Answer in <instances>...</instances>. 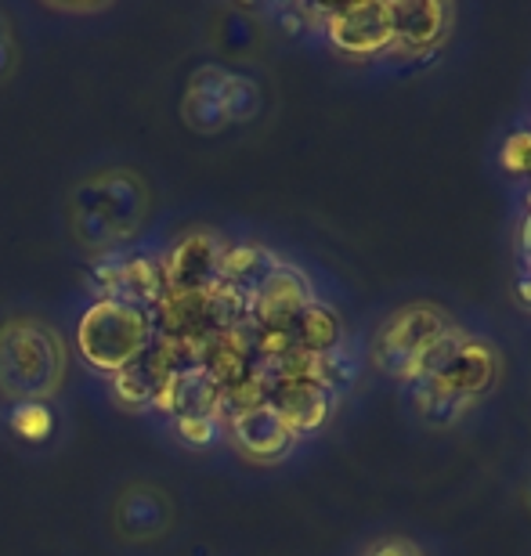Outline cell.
<instances>
[{
	"label": "cell",
	"instance_id": "6da1fadb",
	"mask_svg": "<svg viewBox=\"0 0 531 556\" xmlns=\"http://www.w3.org/2000/svg\"><path fill=\"white\" fill-rule=\"evenodd\" d=\"M149 217V188L135 170H105L76 185L69 225L80 247L105 253L138 236Z\"/></svg>",
	"mask_w": 531,
	"mask_h": 556
},
{
	"label": "cell",
	"instance_id": "7a4b0ae2",
	"mask_svg": "<svg viewBox=\"0 0 531 556\" xmlns=\"http://www.w3.org/2000/svg\"><path fill=\"white\" fill-rule=\"evenodd\" d=\"M65 380V348L37 318L0 326V391L18 402H48Z\"/></svg>",
	"mask_w": 531,
	"mask_h": 556
},
{
	"label": "cell",
	"instance_id": "3957f363",
	"mask_svg": "<svg viewBox=\"0 0 531 556\" xmlns=\"http://www.w3.org/2000/svg\"><path fill=\"white\" fill-rule=\"evenodd\" d=\"M156 340L149 311H138L119 300H94L76 321V348L91 369L116 376Z\"/></svg>",
	"mask_w": 531,
	"mask_h": 556
},
{
	"label": "cell",
	"instance_id": "277c9868",
	"mask_svg": "<svg viewBox=\"0 0 531 556\" xmlns=\"http://www.w3.org/2000/svg\"><path fill=\"white\" fill-rule=\"evenodd\" d=\"M456 329L452 318L434 304H408L402 311H394L383 321V329L372 340V362L376 369L391 380H402L413 387L416 380H423L427 362L434 358L438 343Z\"/></svg>",
	"mask_w": 531,
	"mask_h": 556
},
{
	"label": "cell",
	"instance_id": "5b68a950",
	"mask_svg": "<svg viewBox=\"0 0 531 556\" xmlns=\"http://www.w3.org/2000/svg\"><path fill=\"white\" fill-rule=\"evenodd\" d=\"M500 376V354L489 340L470 337L463 329H452L445 340L438 343L434 358L427 362L423 380L434 391L456 397V402H473L481 397ZM419 383V380H416Z\"/></svg>",
	"mask_w": 531,
	"mask_h": 556
},
{
	"label": "cell",
	"instance_id": "8992f818",
	"mask_svg": "<svg viewBox=\"0 0 531 556\" xmlns=\"http://www.w3.org/2000/svg\"><path fill=\"white\" fill-rule=\"evenodd\" d=\"M323 29L329 43H333L340 54H351V59H376V54L394 51L391 4H380V0L329 8Z\"/></svg>",
	"mask_w": 531,
	"mask_h": 556
},
{
	"label": "cell",
	"instance_id": "52a82bcc",
	"mask_svg": "<svg viewBox=\"0 0 531 556\" xmlns=\"http://www.w3.org/2000/svg\"><path fill=\"white\" fill-rule=\"evenodd\" d=\"M94 286L102 300H119L138 311H152L167 293L163 278V261L152 257H127V261H105L94 268Z\"/></svg>",
	"mask_w": 531,
	"mask_h": 556
},
{
	"label": "cell",
	"instance_id": "ba28073f",
	"mask_svg": "<svg viewBox=\"0 0 531 556\" xmlns=\"http://www.w3.org/2000/svg\"><path fill=\"white\" fill-rule=\"evenodd\" d=\"M312 282L290 268V264H275L264 275V282L250 293V326H275V329H290L296 315L312 304Z\"/></svg>",
	"mask_w": 531,
	"mask_h": 556
},
{
	"label": "cell",
	"instance_id": "9c48e42d",
	"mask_svg": "<svg viewBox=\"0 0 531 556\" xmlns=\"http://www.w3.org/2000/svg\"><path fill=\"white\" fill-rule=\"evenodd\" d=\"M220 257L225 242L214 231H192L185 236L163 261V278L170 293H203L220 282Z\"/></svg>",
	"mask_w": 531,
	"mask_h": 556
},
{
	"label": "cell",
	"instance_id": "30bf717a",
	"mask_svg": "<svg viewBox=\"0 0 531 556\" xmlns=\"http://www.w3.org/2000/svg\"><path fill=\"white\" fill-rule=\"evenodd\" d=\"M268 405L293 430V438H301V433H315L326 427V419L333 416L337 394H329L315 380H271Z\"/></svg>",
	"mask_w": 531,
	"mask_h": 556
},
{
	"label": "cell",
	"instance_id": "8fae6325",
	"mask_svg": "<svg viewBox=\"0 0 531 556\" xmlns=\"http://www.w3.org/2000/svg\"><path fill=\"white\" fill-rule=\"evenodd\" d=\"M225 427L231 433V441H236V448L253 463H279L290 455L293 441H296L293 430L275 416V408L268 402L231 416Z\"/></svg>",
	"mask_w": 531,
	"mask_h": 556
},
{
	"label": "cell",
	"instance_id": "7c38bea8",
	"mask_svg": "<svg viewBox=\"0 0 531 556\" xmlns=\"http://www.w3.org/2000/svg\"><path fill=\"white\" fill-rule=\"evenodd\" d=\"M452 8L441 0H394L391 26H394V51L423 54L438 48L448 33Z\"/></svg>",
	"mask_w": 531,
	"mask_h": 556
},
{
	"label": "cell",
	"instance_id": "4fadbf2b",
	"mask_svg": "<svg viewBox=\"0 0 531 556\" xmlns=\"http://www.w3.org/2000/svg\"><path fill=\"white\" fill-rule=\"evenodd\" d=\"M217 405H220V387L210 380L206 369H181L170 376L152 408L181 419V416H217Z\"/></svg>",
	"mask_w": 531,
	"mask_h": 556
},
{
	"label": "cell",
	"instance_id": "5bb4252c",
	"mask_svg": "<svg viewBox=\"0 0 531 556\" xmlns=\"http://www.w3.org/2000/svg\"><path fill=\"white\" fill-rule=\"evenodd\" d=\"M225 76H228L225 70L206 65V70H199L192 80H188L181 116L199 135H214V130L225 127V113H220V84H225Z\"/></svg>",
	"mask_w": 531,
	"mask_h": 556
},
{
	"label": "cell",
	"instance_id": "9a60e30c",
	"mask_svg": "<svg viewBox=\"0 0 531 556\" xmlns=\"http://www.w3.org/2000/svg\"><path fill=\"white\" fill-rule=\"evenodd\" d=\"M293 343L296 351H307V354H326V351H337L340 340H344V321L329 304L323 300H312L301 315L293 321Z\"/></svg>",
	"mask_w": 531,
	"mask_h": 556
},
{
	"label": "cell",
	"instance_id": "2e32d148",
	"mask_svg": "<svg viewBox=\"0 0 531 556\" xmlns=\"http://www.w3.org/2000/svg\"><path fill=\"white\" fill-rule=\"evenodd\" d=\"M275 264L279 261L261 247H225V257H220V282L250 296Z\"/></svg>",
	"mask_w": 531,
	"mask_h": 556
},
{
	"label": "cell",
	"instance_id": "e0dca14e",
	"mask_svg": "<svg viewBox=\"0 0 531 556\" xmlns=\"http://www.w3.org/2000/svg\"><path fill=\"white\" fill-rule=\"evenodd\" d=\"M257 109H261V87L250 76L228 73L225 84H220V113H225V124H246V119L257 116Z\"/></svg>",
	"mask_w": 531,
	"mask_h": 556
},
{
	"label": "cell",
	"instance_id": "ac0fdd59",
	"mask_svg": "<svg viewBox=\"0 0 531 556\" xmlns=\"http://www.w3.org/2000/svg\"><path fill=\"white\" fill-rule=\"evenodd\" d=\"M413 397H416L419 416H423L427 422H434V427H448V422H456L470 408L467 402H456V397L434 391V387H430L427 380L413 383Z\"/></svg>",
	"mask_w": 531,
	"mask_h": 556
},
{
	"label": "cell",
	"instance_id": "d6986e66",
	"mask_svg": "<svg viewBox=\"0 0 531 556\" xmlns=\"http://www.w3.org/2000/svg\"><path fill=\"white\" fill-rule=\"evenodd\" d=\"M8 422L22 441H33V444L48 441L51 430H54V416L43 402H18L15 408H11Z\"/></svg>",
	"mask_w": 531,
	"mask_h": 556
},
{
	"label": "cell",
	"instance_id": "ffe728a7",
	"mask_svg": "<svg viewBox=\"0 0 531 556\" xmlns=\"http://www.w3.org/2000/svg\"><path fill=\"white\" fill-rule=\"evenodd\" d=\"M500 163L506 174L531 177V130H514V135L503 141Z\"/></svg>",
	"mask_w": 531,
	"mask_h": 556
},
{
	"label": "cell",
	"instance_id": "44dd1931",
	"mask_svg": "<svg viewBox=\"0 0 531 556\" xmlns=\"http://www.w3.org/2000/svg\"><path fill=\"white\" fill-rule=\"evenodd\" d=\"M174 430H177V438H181L185 444L206 448V444H214V441H217L220 419H217V416H181V419H174Z\"/></svg>",
	"mask_w": 531,
	"mask_h": 556
},
{
	"label": "cell",
	"instance_id": "7402d4cb",
	"mask_svg": "<svg viewBox=\"0 0 531 556\" xmlns=\"http://www.w3.org/2000/svg\"><path fill=\"white\" fill-rule=\"evenodd\" d=\"M365 556H423L419 553L413 542H405V539H391V542H380V546H372Z\"/></svg>",
	"mask_w": 531,
	"mask_h": 556
},
{
	"label": "cell",
	"instance_id": "603a6c76",
	"mask_svg": "<svg viewBox=\"0 0 531 556\" xmlns=\"http://www.w3.org/2000/svg\"><path fill=\"white\" fill-rule=\"evenodd\" d=\"M517 300H521V304L531 311V268L521 278H517Z\"/></svg>",
	"mask_w": 531,
	"mask_h": 556
},
{
	"label": "cell",
	"instance_id": "cb8c5ba5",
	"mask_svg": "<svg viewBox=\"0 0 531 556\" xmlns=\"http://www.w3.org/2000/svg\"><path fill=\"white\" fill-rule=\"evenodd\" d=\"M8 62H11V51H8V33H4V26H0V73L8 70Z\"/></svg>",
	"mask_w": 531,
	"mask_h": 556
},
{
	"label": "cell",
	"instance_id": "d4e9b609",
	"mask_svg": "<svg viewBox=\"0 0 531 556\" xmlns=\"http://www.w3.org/2000/svg\"><path fill=\"white\" fill-rule=\"evenodd\" d=\"M521 250H524V257L531 261V214L524 220V231H521Z\"/></svg>",
	"mask_w": 531,
	"mask_h": 556
}]
</instances>
